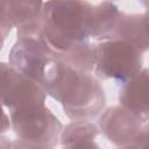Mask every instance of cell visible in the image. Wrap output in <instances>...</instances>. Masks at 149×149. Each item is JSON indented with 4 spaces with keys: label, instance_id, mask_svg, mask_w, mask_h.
Instances as JSON below:
<instances>
[{
    "label": "cell",
    "instance_id": "8992f818",
    "mask_svg": "<svg viewBox=\"0 0 149 149\" xmlns=\"http://www.w3.org/2000/svg\"><path fill=\"white\" fill-rule=\"evenodd\" d=\"M43 6V0H1L0 28L2 43L12 28H16L17 38L41 34Z\"/></svg>",
    "mask_w": 149,
    "mask_h": 149
},
{
    "label": "cell",
    "instance_id": "277c9868",
    "mask_svg": "<svg viewBox=\"0 0 149 149\" xmlns=\"http://www.w3.org/2000/svg\"><path fill=\"white\" fill-rule=\"evenodd\" d=\"M97 61L94 74L99 79H111L123 85L143 68L142 52L121 40H107L95 44Z\"/></svg>",
    "mask_w": 149,
    "mask_h": 149
},
{
    "label": "cell",
    "instance_id": "4fadbf2b",
    "mask_svg": "<svg viewBox=\"0 0 149 149\" xmlns=\"http://www.w3.org/2000/svg\"><path fill=\"white\" fill-rule=\"evenodd\" d=\"M57 58L80 71L92 72L94 71L97 61L95 44L91 43L90 41L80 43Z\"/></svg>",
    "mask_w": 149,
    "mask_h": 149
},
{
    "label": "cell",
    "instance_id": "5bb4252c",
    "mask_svg": "<svg viewBox=\"0 0 149 149\" xmlns=\"http://www.w3.org/2000/svg\"><path fill=\"white\" fill-rule=\"evenodd\" d=\"M130 148H149V122L142 125V128Z\"/></svg>",
    "mask_w": 149,
    "mask_h": 149
},
{
    "label": "cell",
    "instance_id": "6da1fadb",
    "mask_svg": "<svg viewBox=\"0 0 149 149\" xmlns=\"http://www.w3.org/2000/svg\"><path fill=\"white\" fill-rule=\"evenodd\" d=\"M43 86L48 95L62 105L70 120H93L106 105L105 91L95 74L55 57L48 64Z\"/></svg>",
    "mask_w": 149,
    "mask_h": 149
},
{
    "label": "cell",
    "instance_id": "30bf717a",
    "mask_svg": "<svg viewBox=\"0 0 149 149\" xmlns=\"http://www.w3.org/2000/svg\"><path fill=\"white\" fill-rule=\"evenodd\" d=\"M111 40L128 42L142 54L149 50V19L144 13H121Z\"/></svg>",
    "mask_w": 149,
    "mask_h": 149
},
{
    "label": "cell",
    "instance_id": "3957f363",
    "mask_svg": "<svg viewBox=\"0 0 149 149\" xmlns=\"http://www.w3.org/2000/svg\"><path fill=\"white\" fill-rule=\"evenodd\" d=\"M9 118L10 129L24 148H54L59 144L63 125L45 104L16 108Z\"/></svg>",
    "mask_w": 149,
    "mask_h": 149
},
{
    "label": "cell",
    "instance_id": "7c38bea8",
    "mask_svg": "<svg viewBox=\"0 0 149 149\" xmlns=\"http://www.w3.org/2000/svg\"><path fill=\"white\" fill-rule=\"evenodd\" d=\"M121 10L112 1H102L93 7L91 21V38L101 42L111 40Z\"/></svg>",
    "mask_w": 149,
    "mask_h": 149
},
{
    "label": "cell",
    "instance_id": "5b68a950",
    "mask_svg": "<svg viewBox=\"0 0 149 149\" xmlns=\"http://www.w3.org/2000/svg\"><path fill=\"white\" fill-rule=\"evenodd\" d=\"M1 101L8 113L16 108L45 104L48 93L43 85L14 69L9 63L1 62Z\"/></svg>",
    "mask_w": 149,
    "mask_h": 149
},
{
    "label": "cell",
    "instance_id": "8fae6325",
    "mask_svg": "<svg viewBox=\"0 0 149 149\" xmlns=\"http://www.w3.org/2000/svg\"><path fill=\"white\" fill-rule=\"evenodd\" d=\"M100 129L92 120H71L63 127L59 146L63 148H99L95 142Z\"/></svg>",
    "mask_w": 149,
    "mask_h": 149
},
{
    "label": "cell",
    "instance_id": "2e32d148",
    "mask_svg": "<svg viewBox=\"0 0 149 149\" xmlns=\"http://www.w3.org/2000/svg\"><path fill=\"white\" fill-rule=\"evenodd\" d=\"M140 3H142L146 9H149V0H139Z\"/></svg>",
    "mask_w": 149,
    "mask_h": 149
},
{
    "label": "cell",
    "instance_id": "9c48e42d",
    "mask_svg": "<svg viewBox=\"0 0 149 149\" xmlns=\"http://www.w3.org/2000/svg\"><path fill=\"white\" fill-rule=\"evenodd\" d=\"M119 104L142 123L149 122V68L142 69L133 79L121 85Z\"/></svg>",
    "mask_w": 149,
    "mask_h": 149
},
{
    "label": "cell",
    "instance_id": "52a82bcc",
    "mask_svg": "<svg viewBox=\"0 0 149 149\" xmlns=\"http://www.w3.org/2000/svg\"><path fill=\"white\" fill-rule=\"evenodd\" d=\"M54 52L42 35L16 38L8 54V63L43 85L44 74Z\"/></svg>",
    "mask_w": 149,
    "mask_h": 149
},
{
    "label": "cell",
    "instance_id": "e0dca14e",
    "mask_svg": "<svg viewBox=\"0 0 149 149\" xmlns=\"http://www.w3.org/2000/svg\"><path fill=\"white\" fill-rule=\"evenodd\" d=\"M146 14L148 15V19H149V9H146Z\"/></svg>",
    "mask_w": 149,
    "mask_h": 149
},
{
    "label": "cell",
    "instance_id": "ac0fdd59",
    "mask_svg": "<svg viewBox=\"0 0 149 149\" xmlns=\"http://www.w3.org/2000/svg\"><path fill=\"white\" fill-rule=\"evenodd\" d=\"M107 1H109V0H107Z\"/></svg>",
    "mask_w": 149,
    "mask_h": 149
},
{
    "label": "cell",
    "instance_id": "ba28073f",
    "mask_svg": "<svg viewBox=\"0 0 149 149\" xmlns=\"http://www.w3.org/2000/svg\"><path fill=\"white\" fill-rule=\"evenodd\" d=\"M142 121L123 106H112L104 109L99 116V129L114 146L130 148L136 140Z\"/></svg>",
    "mask_w": 149,
    "mask_h": 149
},
{
    "label": "cell",
    "instance_id": "7a4b0ae2",
    "mask_svg": "<svg viewBox=\"0 0 149 149\" xmlns=\"http://www.w3.org/2000/svg\"><path fill=\"white\" fill-rule=\"evenodd\" d=\"M93 7L87 0H47L41 35L57 58L91 38Z\"/></svg>",
    "mask_w": 149,
    "mask_h": 149
},
{
    "label": "cell",
    "instance_id": "9a60e30c",
    "mask_svg": "<svg viewBox=\"0 0 149 149\" xmlns=\"http://www.w3.org/2000/svg\"><path fill=\"white\" fill-rule=\"evenodd\" d=\"M9 128H10V118L6 113H3V115H2V127H1V130L3 133V132H6Z\"/></svg>",
    "mask_w": 149,
    "mask_h": 149
}]
</instances>
